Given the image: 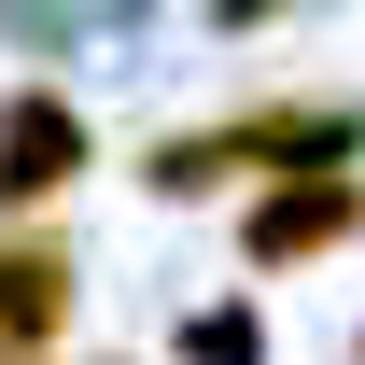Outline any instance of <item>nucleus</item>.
<instances>
[{"label":"nucleus","mask_w":365,"mask_h":365,"mask_svg":"<svg viewBox=\"0 0 365 365\" xmlns=\"http://www.w3.org/2000/svg\"><path fill=\"white\" fill-rule=\"evenodd\" d=\"M85 182V113L56 85H14L0 98V211H43V197H71Z\"/></svg>","instance_id":"f03ea898"},{"label":"nucleus","mask_w":365,"mask_h":365,"mask_svg":"<svg viewBox=\"0 0 365 365\" xmlns=\"http://www.w3.org/2000/svg\"><path fill=\"white\" fill-rule=\"evenodd\" d=\"M56 337H71V253L56 239H0V365H43Z\"/></svg>","instance_id":"7ed1b4c3"},{"label":"nucleus","mask_w":365,"mask_h":365,"mask_svg":"<svg viewBox=\"0 0 365 365\" xmlns=\"http://www.w3.org/2000/svg\"><path fill=\"white\" fill-rule=\"evenodd\" d=\"M365 225V169L337 155V169H281V197H253L239 211V253L253 267H295V253H323V239Z\"/></svg>","instance_id":"f257e3e1"},{"label":"nucleus","mask_w":365,"mask_h":365,"mask_svg":"<svg viewBox=\"0 0 365 365\" xmlns=\"http://www.w3.org/2000/svg\"><path fill=\"white\" fill-rule=\"evenodd\" d=\"M182 365H267V323L253 309H197L182 323Z\"/></svg>","instance_id":"20e7f679"},{"label":"nucleus","mask_w":365,"mask_h":365,"mask_svg":"<svg viewBox=\"0 0 365 365\" xmlns=\"http://www.w3.org/2000/svg\"><path fill=\"white\" fill-rule=\"evenodd\" d=\"M211 14H225V29H239V14H281V0H211Z\"/></svg>","instance_id":"39448f33"}]
</instances>
